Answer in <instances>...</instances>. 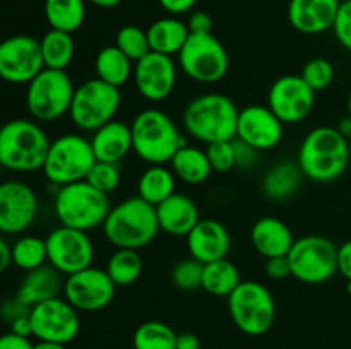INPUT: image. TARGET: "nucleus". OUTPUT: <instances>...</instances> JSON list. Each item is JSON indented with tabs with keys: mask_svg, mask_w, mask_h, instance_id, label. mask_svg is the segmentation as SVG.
Wrapping results in <instances>:
<instances>
[{
	"mask_svg": "<svg viewBox=\"0 0 351 349\" xmlns=\"http://www.w3.org/2000/svg\"><path fill=\"white\" fill-rule=\"evenodd\" d=\"M302 79L314 89L315 92L322 91V89L329 88L335 81V67L328 58H312L305 64L304 70H302Z\"/></svg>",
	"mask_w": 351,
	"mask_h": 349,
	"instance_id": "nucleus-41",
	"label": "nucleus"
},
{
	"mask_svg": "<svg viewBox=\"0 0 351 349\" xmlns=\"http://www.w3.org/2000/svg\"><path fill=\"white\" fill-rule=\"evenodd\" d=\"M348 115L351 116V92H350V96H348Z\"/></svg>",
	"mask_w": 351,
	"mask_h": 349,
	"instance_id": "nucleus-57",
	"label": "nucleus"
},
{
	"mask_svg": "<svg viewBox=\"0 0 351 349\" xmlns=\"http://www.w3.org/2000/svg\"><path fill=\"white\" fill-rule=\"evenodd\" d=\"M34 349H67V344H60V342L38 341L36 344H34Z\"/></svg>",
	"mask_w": 351,
	"mask_h": 349,
	"instance_id": "nucleus-56",
	"label": "nucleus"
},
{
	"mask_svg": "<svg viewBox=\"0 0 351 349\" xmlns=\"http://www.w3.org/2000/svg\"><path fill=\"white\" fill-rule=\"evenodd\" d=\"M175 181L177 177L171 168L165 164H149L137 181V195L156 207L175 194Z\"/></svg>",
	"mask_w": 351,
	"mask_h": 349,
	"instance_id": "nucleus-30",
	"label": "nucleus"
},
{
	"mask_svg": "<svg viewBox=\"0 0 351 349\" xmlns=\"http://www.w3.org/2000/svg\"><path fill=\"white\" fill-rule=\"evenodd\" d=\"M341 0H290L288 21L302 34H321L332 29Z\"/></svg>",
	"mask_w": 351,
	"mask_h": 349,
	"instance_id": "nucleus-21",
	"label": "nucleus"
},
{
	"mask_svg": "<svg viewBox=\"0 0 351 349\" xmlns=\"http://www.w3.org/2000/svg\"><path fill=\"white\" fill-rule=\"evenodd\" d=\"M115 289L106 269L91 266L65 277L64 298L77 311H99L112 303Z\"/></svg>",
	"mask_w": 351,
	"mask_h": 349,
	"instance_id": "nucleus-16",
	"label": "nucleus"
},
{
	"mask_svg": "<svg viewBox=\"0 0 351 349\" xmlns=\"http://www.w3.org/2000/svg\"><path fill=\"white\" fill-rule=\"evenodd\" d=\"M115 44L134 64L146 57L147 53H151L147 31L141 29L139 26H134V24H127L117 31Z\"/></svg>",
	"mask_w": 351,
	"mask_h": 349,
	"instance_id": "nucleus-38",
	"label": "nucleus"
},
{
	"mask_svg": "<svg viewBox=\"0 0 351 349\" xmlns=\"http://www.w3.org/2000/svg\"><path fill=\"white\" fill-rule=\"evenodd\" d=\"M89 140H91L96 161L119 164L130 151H134L132 129L119 120H112L106 125L99 127L93 132Z\"/></svg>",
	"mask_w": 351,
	"mask_h": 349,
	"instance_id": "nucleus-26",
	"label": "nucleus"
},
{
	"mask_svg": "<svg viewBox=\"0 0 351 349\" xmlns=\"http://www.w3.org/2000/svg\"><path fill=\"white\" fill-rule=\"evenodd\" d=\"M177 349H201V339L192 332H182L177 337Z\"/></svg>",
	"mask_w": 351,
	"mask_h": 349,
	"instance_id": "nucleus-52",
	"label": "nucleus"
},
{
	"mask_svg": "<svg viewBox=\"0 0 351 349\" xmlns=\"http://www.w3.org/2000/svg\"><path fill=\"white\" fill-rule=\"evenodd\" d=\"M75 86L67 70L43 68L26 89V106L36 122L48 123L71 112Z\"/></svg>",
	"mask_w": 351,
	"mask_h": 349,
	"instance_id": "nucleus-8",
	"label": "nucleus"
},
{
	"mask_svg": "<svg viewBox=\"0 0 351 349\" xmlns=\"http://www.w3.org/2000/svg\"><path fill=\"white\" fill-rule=\"evenodd\" d=\"M45 17L50 29L75 33L84 24L86 0H45Z\"/></svg>",
	"mask_w": 351,
	"mask_h": 349,
	"instance_id": "nucleus-32",
	"label": "nucleus"
},
{
	"mask_svg": "<svg viewBox=\"0 0 351 349\" xmlns=\"http://www.w3.org/2000/svg\"><path fill=\"white\" fill-rule=\"evenodd\" d=\"M120 103V88L106 84L98 77L88 79L75 88L69 116L77 129L95 132L99 127L115 120Z\"/></svg>",
	"mask_w": 351,
	"mask_h": 349,
	"instance_id": "nucleus-10",
	"label": "nucleus"
},
{
	"mask_svg": "<svg viewBox=\"0 0 351 349\" xmlns=\"http://www.w3.org/2000/svg\"><path fill=\"white\" fill-rule=\"evenodd\" d=\"M338 274L351 283V240L338 246Z\"/></svg>",
	"mask_w": 351,
	"mask_h": 349,
	"instance_id": "nucleus-47",
	"label": "nucleus"
},
{
	"mask_svg": "<svg viewBox=\"0 0 351 349\" xmlns=\"http://www.w3.org/2000/svg\"><path fill=\"white\" fill-rule=\"evenodd\" d=\"M232 238L225 226L216 219H201L187 236V248L192 259L211 263L228 257Z\"/></svg>",
	"mask_w": 351,
	"mask_h": 349,
	"instance_id": "nucleus-22",
	"label": "nucleus"
},
{
	"mask_svg": "<svg viewBox=\"0 0 351 349\" xmlns=\"http://www.w3.org/2000/svg\"><path fill=\"white\" fill-rule=\"evenodd\" d=\"M146 31L151 51L168 55V57L180 53L185 41L191 36L187 23L180 21L177 16L161 17V19L154 21Z\"/></svg>",
	"mask_w": 351,
	"mask_h": 349,
	"instance_id": "nucleus-27",
	"label": "nucleus"
},
{
	"mask_svg": "<svg viewBox=\"0 0 351 349\" xmlns=\"http://www.w3.org/2000/svg\"><path fill=\"white\" fill-rule=\"evenodd\" d=\"M10 266H14L12 262V245H9L7 240H0V270L5 272Z\"/></svg>",
	"mask_w": 351,
	"mask_h": 349,
	"instance_id": "nucleus-53",
	"label": "nucleus"
},
{
	"mask_svg": "<svg viewBox=\"0 0 351 349\" xmlns=\"http://www.w3.org/2000/svg\"><path fill=\"white\" fill-rule=\"evenodd\" d=\"M178 334L165 322L141 324L132 335L134 349H177Z\"/></svg>",
	"mask_w": 351,
	"mask_h": 349,
	"instance_id": "nucleus-36",
	"label": "nucleus"
},
{
	"mask_svg": "<svg viewBox=\"0 0 351 349\" xmlns=\"http://www.w3.org/2000/svg\"><path fill=\"white\" fill-rule=\"evenodd\" d=\"M178 65L192 81L216 84L228 74V51L213 33L191 34L178 53Z\"/></svg>",
	"mask_w": 351,
	"mask_h": 349,
	"instance_id": "nucleus-11",
	"label": "nucleus"
},
{
	"mask_svg": "<svg viewBox=\"0 0 351 349\" xmlns=\"http://www.w3.org/2000/svg\"><path fill=\"white\" fill-rule=\"evenodd\" d=\"M134 62L117 44L101 48L95 58L96 77L115 88H122L134 77Z\"/></svg>",
	"mask_w": 351,
	"mask_h": 349,
	"instance_id": "nucleus-29",
	"label": "nucleus"
},
{
	"mask_svg": "<svg viewBox=\"0 0 351 349\" xmlns=\"http://www.w3.org/2000/svg\"><path fill=\"white\" fill-rule=\"evenodd\" d=\"M93 5L99 7V9H113V7L120 5L122 0H89Z\"/></svg>",
	"mask_w": 351,
	"mask_h": 349,
	"instance_id": "nucleus-55",
	"label": "nucleus"
},
{
	"mask_svg": "<svg viewBox=\"0 0 351 349\" xmlns=\"http://www.w3.org/2000/svg\"><path fill=\"white\" fill-rule=\"evenodd\" d=\"M315 105V91L302 75H283L276 79L267 92V106L285 123L293 125L311 115Z\"/></svg>",
	"mask_w": 351,
	"mask_h": 349,
	"instance_id": "nucleus-17",
	"label": "nucleus"
},
{
	"mask_svg": "<svg viewBox=\"0 0 351 349\" xmlns=\"http://www.w3.org/2000/svg\"><path fill=\"white\" fill-rule=\"evenodd\" d=\"M9 332H12V334L23 335V337H33V325H31L29 313L14 318L12 322H9Z\"/></svg>",
	"mask_w": 351,
	"mask_h": 349,
	"instance_id": "nucleus-51",
	"label": "nucleus"
},
{
	"mask_svg": "<svg viewBox=\"0 0 351 349\" xmlns=\"http://www.w3.org/2000/svg\"><path fill=\"white\" fill-rule=\"evenodd\" d=\"M95 163L96 156L91 140L79 133H64L51 140L43 173L50 183L60 188L86 180Z\"/></svg>",
	"mask_w": 351,
	"mask_h": 349,
	"instance_id": "nucleus-7",
	"label": "nucleus"
},
{
	"mask_svg": "<svg viewBox=\"0 0 351 349\" xmlns=\"http://www.w3.org/2000/svg\"><path fill=\"white\" fill-rule=\"evenodd\" d=\"M50 144L36 120H9L0 130V164L14 173L43 170Z\"/></svg>",
	"mask_w": 351,
	"mask_h": 349,
	"instance_id": "nucleus-3",
	"label": "nucleus"
},
{
	"mask_svg": "<svg viewBox=\"0 0 351 349\" xmlns=\"http://www.w3.org/2000/svg\"><path fill=\"white\" fill-rule=\"evenodd\" d=\"M288 260L291 276L304 284H322L338 274V246L326 236L295 240Z\"/></svg>",
	"mask_w": 351,
	"mask_h": 349,
	"instance_id": "nucleus-12",
	"label": "nucleus"
},
{
	"mask_svg": "<svg viewBox=\"0 0 351 349\" xmlns=\"http://www.w3.org/2000/svg\"><path fill=\"white\" fill-rule=\"evenodd\" d=\"M350 161H351V139H350Z\"/></svg>",
	"mask_w": 351,
	"mask_h": 349,
	"instance_id": "nucleus-58",
	"label": "nucleus"
},
{
	"mask_svg": "<svg viewBox=\"0 0 351 349\" xmlns=\"http://www.w3.org/2000/svg\"><path fill=\"white\" fill-rule=\"evenodd\" d=\"M122 174H120V168L117 163H105V161H96L93 164L91 171L86 177V181L96 188V190L103 192V194L110 195L119 188Z\"/></svg>",
	"mask_w": 351,
	"mask_h": 349,
	"instance_id": "nucleus-39",
	"label": "nucleus"
},
{
	"mask_svg": "<svg viewBox=\"0 0 351 349\" xmlns=\"http://www.w3.org/2000/svg\"><path fill=\"white\" fill-rule=\"evenodd\" d=\"M233 147H235V161L237 166L242 168V170H250V168L256 166L257 156H259V151L254 149L252 146H249L247 142L240 139H233Z\"/></svg>",
	"mask_w": 351,
	"mask_h": 349,
	"instance_id": "nucleus-44",
	"label": "nucleus"
},
{
	"mask_svg": "<svg viewBox=\"0 0 351 349\" xmlns=\"http://www.w3.org/2000/svg\"><path fill=\"white\" fill-rule=\"evenodd\" d=\"M170 168L173 170L175 177L178 180L189 185L204 183L213 173V168L208 159V154H206V149L202 151L199 147L189 146V144H185L171 157Z\"/></svg>",
	"mask_w": 351,
	"mask_h": 349,
	"instance_id": "nucleus-28",
	"label": "nucleus"
},
{
	"mask_svg": "<svg viewBox=\"0 0 351 349\" xmlns=\"http://www.w3.org/2000/svg\"><path fill=\"white\" fill-rule=\"evenodd\" d=\"M41 53H43L45 68L53 70H67L75 55V44L71 33L58 29H50L40 40Z\"/></svg>",
	"mask_w": 351,
	"mask_h": 349,
	"instance_id": "nucleus-33",
	"label": "nucleus"
},
{
	"mask_svg": "<svg viewBox=\"0 0 351 349\" xmlns=\"http://www.w3.org/2000/svg\"><path fill=\"white\" fill-rule=\"evenodd\" d=\"M158 2L170 16H182V14L191 12L197 0H158Z\"/></svg>",
	"mask_w": 351,
	"mask_h": 349,
	"instance_id": "nucleus-48",
	"label": "nucleus"
},
{
	"mask_svg": "<svg viewBox=\"0 0 351 349\" xmlns=\"http://www.w3.org/2000/svg\"><path fill=\"white\" fill-rule=\"evenodd\" d=\"M33 337L38 341L71 344L81 331L79 311L65 298H53L31 308Z\"/></svg>",
	"mask_w": 351,
	"mask_h": 349,
	"instance_id": "nucleus-15",
	"label": "nucleus"
},
{
	"mask_svg": "<svg viewBox=\"0 0 351 349\" xmlns=\"http://www.w3.org/2000/svg\"><path fill=\"white\" fill-rule=\"evenodd\" d=\"M134 84L144 99L160 103L173 92L177 84V65L173 57L151 51L134 64Z\"/></svg>",
	"mask_w": 351,
	"mask_h": 349,
	"instance_id": "nucleus-19",
	"label": "nucleus"
},
{
	"mask_svg": "<svg viewBox=\"0 0 351 349\" xmlns=\"http://www.w3.org/2000/svg\"><path fill=\"white\" fill-rule=\"evenodd\" d=\"M45 68L40 40L27 34H14L0 44V75L16 86L29 84Z\"/></svg>",
	"mask_w": 351,
	"mask_h": 349,
	"instance_id": "nucleus-14",
	"label": "nucleus"
},
{
	"mask_svg": "<svg viewBox=\"0 0 351 349\" xmlns=\"http://www.w3.org/2000/svg\"><path fill=\"white\" fill-rule=\"evenodd\" d=\"M12 262L24 272L48 263L47 240L34 235H24L17 238L12 243Z\"/></svg>",
	"mask_w": 351,
	"mask_h": 349,
	"instance_id": "nucleus-37",
	"label": "nucleus"
},
{
	"mask_svg": "<svg viewBox=\"0 0 351 349\" xmlns=\"http://www.w3.org/2000/svg\"><path fill=\"white\" fill-rule=\"evenodd\" d=\"M266 274L267 277H271V279L274 281L287 279L288 276H291V267H290V260H288V255L267 259Z\"/></svg>",
	"mask_w": 351,
	"mask_h": 349,
	"instance_id": "nucleus-45",
	"label": "nucleus"
},
{
	"mask_svg": "<svg viewBox=\"0 0 351 349\" xmlns=\"http://www.w3.org/2000/svg\"><path fill=\"white\" fill-rule=\"evenodd\" d=\"M336 129L339 130V133H343V135L350 140L351 139V116L350 115L343 116V118L339 120V123Z\"/></svg>",
	"mask_w": 351,
	"mask_h": 349,
	"instance_id": "nucleus-54",
	"label": "nucleus"
},
{
	"mask_svg": "<svg viewBox=\"0 0 351 349\" xmlns=\"http://www.w3.org/2000/svg\"><path fill=\"white\" fill-rule=\"evenodd\" d=\"M332 33H335L338 43L351 53V0L341 2L338 17L332 26Z\"/></svg>",
	"mask_w": 351,
	"mask_h": 349,
	"instance_id": "nucleus-43",
	"label": "nucleus"
},
{
	"mask_svg": "<svg viewBox=\"0 0 351 349\" xmlns=\"http://www.w3.org/2000/svg\"><path fill=\"white\" fill-rule=\"evenodd\" d=\"M240 109L228 96L208 92L189 103L182 120L185 132L208 146L235 139Z\"/></svg>",
	"mask_w": 351,
	"mask_h": 349,
	"instance_id": "nucleus-4",
	"label": "nucleus"
},
{
	"mask_svg": "<svg viewBox=\"0 0 351 349\" xmlns=\"http://www.w3.org/2000/svg\"><path fill=\"white\" fill-rule=\"evenodd\" d=\"M27 313H31V308L21 303L17 298L5 301V303H3V307H2V315H3V318H5L7 322H12L14 318L21 317V315H27Z\"/></svg>",
	"mask_w": 351,
	"mask_h": 349,
	"instance_id": "nucleus-50",
	"label": "nucleus"
},
{
	"mask_svg": "<svg viewBox=\"0 0 351 349\" xmlns=\"http://www.w3.org/2000/svg\"><path fill=\"white\" fill-rule=\"evenodd\" d=\"M106 272L117 287H125L136 283L143 274V259L139 250L117 248L106 263Z\"/></svg>",
	"mask_w": 351,
	"mask_h": 349,
	"instance_id": "nucleus-35",
	"label": "nucleus"
},
{
	"mask_svg": "<svg viewBox=\"0 0 351 349\" xmlns=\"http://www.w3.org/2000/svg\"><path fill=\"white\" fill-rule=\"evenodd\" d=\"M38 216V197L33 187L21 180H7L0 185V231L3 235H23Z\"/></svg>",
	"mask_w": 351,
	"mask_h": 349,
	"instance_id": "nucleus-18",
	"label": "nucleus"
},
{
	"mask_svg": "<svg viewBox=\"0 0 351 349\" xmlns=\"http://www.w3.org/2000/svg\"><path fill=\"white\" fill-rule=\"evenodd\" d=\"M285 123L269 106L250 105L240 109L237 123V139L243 140L259 153L271 151L283 139Z\"/></svg>",
	"mask_w": 351,
	"mask_h": 349,
	"instance_id": "nucleus-20",
	"label": "nucleus"
},
{
	"mask_svg": "<svg viewBox=\"0 0 351 349\" xmlns=\"http://www.w3.org/2000/svg\"><path fill=\"white\" fill-rule=\"evenodd\" d=\"M53 207L62 226L86 233L103 226L112 211L108 195L96 190L86 180L58 188Z\"/></svg>",
	"mask_w": 351,
	"mask_h": 349,
	"instance_id": "nucleus-6",
	"label": "nucleus"
},
{
	"mask_svg": "<svg viewBox=\"0 0 351 349\" xmlns=\"http://www.w3.org/2000/svg\"><path fill=\"white\" fill-rule=\"evenodd\" d=\"M0 349H34V344L31 342L29 337L7 332L0 339Z\"/></svg>",
	"mask_w": 351,
	"mask_h": 349,
	"instance_id": "nucleus-49",
	"label": "nucleus"
},
{
	"mask_svg": "<svg viewBox=\"0 0 351 349\" xmlns=\"http://www.w3.org/2000/svg\"><path fill=\"white\" fill-rule=\"evenodd\" d=\"M130 129L134 153L147 164L170 163L178 149L187 144L171 116L156 108L137 113Z\"/></svg>",
	"mask_w": 351,
	"mask_h": 349,
	"instance_id": "nucleus-5",
	"label": "nucleus"
},
{
	"mask_svg": "<svg viewBox=\"0 0 351 349\" xmlns=\"http://www.w3.org/2000/svg\"><path fill=\"white\" fill-rule=\"evenodd\" d=\"M65 276L53 266L45 263L38 269L24 274L16 298L26 307L33 308L43 301L53 300L64 294Z\"/></svg>",
	"mask_w": 351,
	"mask_h": 349,
	"instance_id": "nucleus-23",
	"label": "nucleus"
},
{
	"mask_svg": "<svg viewBox=\"0 0 351 349\" xmlns=\"http://www.w3.org/2000/svg\"><path fill=\"white\" fill-rule=\"evenodd\" d=\"M187 26L191 34H209L213 31V19L209 14L202 12V10H195L189 17Z\"/></svg>",
	"mask_w": 351,
	"mask_h": 349,
	"instance_id": "nucleus-46",
	"label": "nucleus"
},
{
	"mask_svg": "<svg viewBox=\"0 0 351 349\" xmlns=\"http://www.w3.org/2000/svg\"><path fill=\"white\" fill-rule=\"evenodd\" d=\"M348 293L351 294V283H348Z\"/></svg>",
	"mask_w": 351,
	"mask_h": 349,
	"instance_id": "nucleus-59",
	"label": "nucleus"
},
{
	"mask_svg": "<svg viewBox=\"0 0 351 349\" xmlns=\"http://www.w3.org/2000/svg\"><path fill=\"white\" fill-rule=\"evenodd\" d=\"M206 154H208L213 171L226 173V171L233 170L237 166L233 140H221V142L208 144L206 146Z\"/></svg>",
	"mask_w": 351,
	"mask_h": 349,
	"instance_id": "nucleus-42",
	"label": "nucleus"
},
{
	"mask_svg": "<svg viewBox=\"0 0 351 349\" xmlns=\"http://www.w3.org/2000/svg\"><path fill=\"white\" fill-rule=\"evenodd\" d=\"M202 276H204V263L192 257L178 262L171 270V281L178 289L184 291H194L202 287Z\"/></svg>",
	"mask_w": 351,
	"mask_h": 349,
	"instance_id": "nucleus-40",
	"label": "nucleus"
},
{
	"mask_svg": "<svg viewBox=\"0 0 351 349\" xmlns=\"http://www.w3.org/2000/svg\"><path fill=\"white\" fill-rule=\"evenodd\" d=\"M226 300L230 317L243 334L263 335L274 325V298L271 291L257 281H242Z\"/></svg>",
	"mask_w": 351,
	"mask_h": 349,
	"instance_id": "nucleus-9",
	"label": "nucleus"
},
{
	"mask_svg": "<svg viewBox=\"0 0 351 349\" xmlns=\"http://www.w3.org/2000/svg\"><path fill=\"white\" fill-rule=\"evenodd\" d=\"M101 229L115 248L130 250L144 248L161 231L156 207L139 195L113 205Z\"/></svg>",
	"mask_w": 351,
	"mask_h": 349,
	"instance_id": "nucleus-2",
	"label": "nucleus"
},
{
	"mask_svg": "<svg viewBox=\"0 0 351 349\" xmlns=\"http://www.w3.org/2000/svg\"><path fill=\"white\" fill-rule=\"evenodd\" d=\"M48 263L65 277L88 269L95 259V245L86 231L58 226L48 233L47 238Z\"/></svg>",
	"mask_w": 351,
	"mask_h": 349,
	"instance_id": "nucleus-13",
	"label": "nucleus"
},
{
	"mask_svg": "<svg viewBox=\"0 0 351 349\" xmlns=\"http://www.w3.org/2000/svg\"><path fill=\"white\" fill-rule=\"evenodd\" d=\"M297 163L308 180L319 183L336 180L351 164L350 140L336 127H317L302 140Z\"/></svg>",
	"mask_w": 351,
	"mask_h": 349,
	"instance_id": "nucleus-1",
	"label": "nucleus"
},
{
	"mask_svg": "<svg viewBox=\"0 0 351 349\" xmlns=\"http://www.w3.org/2000/svg\"><path fill=\"white\" fill-rule=\"evenodd\" d=\"M250 242H252L256 252L267 260L273 257L288 255L295 238L287 222L273 218V216H267V218H261L252 226Z\"/></svg>",
	"mask_w": 351,
	"mask_h": 349,
	"instance_id": "nucleus-25",
	"label": "nucleus"
},
{
	"mask_svg": "<svg viewBox=\"0 0 351 349\" xmlns=\"http://www.w3.org/2000/svg\"><path fill=\"white\" fill-rule=\"evenodd\" d=\"M240 283L242 279H240L239 269L228 259L216 260L204 266L202 289L213 296L228 298Z\"/></svg>",
	"mask_w": 351,
	"mask_h": 349,
	"instance_id": "nucleus-34",
	"label": "nucleus"
},
{
	"mask_svg": "<svg viewBox=\"0 0 351 349\" xmlns=\"http://www.w3.org/2000/svg\"><path fill=\"white\" fill-rule=\"evenodd\" d=\"M160 229L170 236H185L201 221L199 207L189 195L177 194L156 205Z\"/></svg>",
	"mask_w": 351,
	"mask_h": 349,
	"instance_id": "nucleus-24",
	"label": "nucleus"
},
{
	"mask_svg": "<svg viewBox=\"0 0 351 349\" xmlns=\"http://www.w3.org/2000/svg\"><path fill=\"white\" fill-rule=\"evenodd\" d=\"M298 163H280L271 168L263 180V190L271 201H285L300 188L304 180Z\"/></svg>",
	"mask_w": 351,
	"mask_h": 349,
	"instance_id": "nucleus-31",
	"label": "nucleus"
}]
</instances>
